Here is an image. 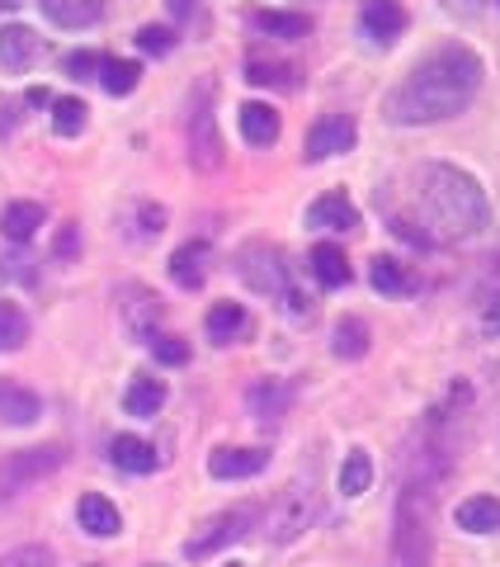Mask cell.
<instances>
[{
	"label": "cell",
	"mask_w": 500,
	"mask_h": 567,
	"mask_svg": "<svg viewBox=\"0 0 500 567\" xmlns=\"http://www.w3.org/2000/svg\"><path fill=\"white\" fill-rule=\"evenodd\" d=\"M477 85H481L477 52L454 43V48H439L425 62H416V71L387 95L383 114L392 123H439V118H454L468 110Z\"/></svg>",
	"instance_id": "6da1fadb"
},
{
	"label": "cell",
	"mask_w": 500,
	"mask_h": 567,
	"mask_svg": "<svg viewBox=\"0 0 500 567\" xmlns=\"http://www.w3.org/2000/svg\"><path fill=\"white\" fill-rule=\"evenodd\" d=\"M410 189H416V213H420L425 241H468L491 218L487 189H481L468 171H458L449 162L416 166Z\"/></svg>",
	"instance_id": "7a4b0ae2"
},
{
	"label": "cell",
	"mask_w": 500,
	"mask_h": 567,
	"mask_svg": "<svg viewBox=\"0 0 500 567\" xmlns=\"http://www.w3.org/2000/svg\"><path fill=\"white\" fill-rule=\"evenodd\" d=\"M66 464V450L62 445H39V450H14L0 458V502H10L14 492H24L29 483L58 473Z\"/></svg>",
	"instance_id": "3957f363"
},
{
	"label": "cell",
	"mask_w": 500,
	"mask_h": 567,
	"mask_svg": "<svg viewBox=\"0 0 500 567\" xmlns=\"http://www.w3.org/2000/svg\"><path fill=\"white\" fill-rule=\"evenodd\" d=\"M237 265H241V279L250 284V289L279 293V298H289V293H293V270H289V260H283L279 246H270V241H250L246 251L237 256Z\"/></svg>",
	"instance_id": "277c9868"
},
{
	"label": "cell",
	"mask_w": 500,
	"mask_h": 567,
	"mask_svg": "<svg viewBox=\"0 0 500 567\" xmlns=\"http://www.w3.org/2000/svg\"><path fill=\"white\" fill-rule=\"evenodd\" d=\"M312 516H316V492L312 487H283L274 496L270 516H264V529H270L274 544H293L302 529L312 525Z\"/></svg>",
	"instance_id": "5b68a950"
},
{
	"label": "cell",
	"mask_w": 500,
	"mask_h": 567,
	"mask_svg": "<svg viewBox=\"0 0 500 567\" xmlns=\"http://www.w3.org/2000/svg\"><path fill=\"white\" fill-rule=\"evenodd\" d=\"M256 525V511H222V516H212L208 525H199V535H189L185 539V558H212L218 548H227V544H237L246 529Z\"/></svg>",
	"instance_id": "8992f818"
},
{
	"label": "cell",
	"mask_w": 500,
	"mask_h": 567,
	"mask_svg": "<svg viewBox=\"0 0 500 567\" xmlns=\"http://www.w3.org/2000/svg\"><path fill=\"white\" fill-rule=\"evenodd\" d=\"M189 162L199 171L222 166V137H218V123H212V110H208V85L199 91V104H194V114H189Z\"/></svg>",
	"instance_id": "52a82bcc"
},
{
	"label": "cell",
	"mask_w": 500,
	"mask_h": 567,
	"mask_svg": "<svg viewBox=\"0 0 500 567\" xmlns=\"http://www.w3.org/2000/svg\"><path fill=\"white\" fill-rule=\"evenodd\" d=\"M354 118L345 114H326V118H316L312 128H308V162H326V156H345L354 152Z\"/></svg>",
	"instance_id": "ba28073f"
},
{
	"label": "cell",
	"mask_w": 500,
	"mask_h": 567,
	"mask_svg": "<svg viewBox=\"0 0 500 567\" xmlns=\"http://www.w3.org/2000/svg\"><path fill=\"white\" fill-rule=\"evenodd\" d=\"M360 29H364L378 48L397 43V39H402V29H406L402 0H364V6H360Z\"/></svg>",
	"instance_id": "9c48e42d"
},
{
	"label": "cell",
	"mask_w": 500,
	"mask_h": 567,
	"mask_svg": "<svg viewBox=\"0 0 500 567\" xmlns=\"http://www.w3.org/2000/svg\"><path fill=\"white\" fill-rule=\"evenodd\" d=\"M39 58H43V39L33 29H24V24L0 29V62H6V71H29Z\"/></svg>",
	"instance_id": "30bf717a"
},
{
	"label": "cell",
	"mask_w": 500,
	"mask_h": 567,
	"mask_svg": "<svg viewBox=\"0 0 500 567\" xmlns=\"http://www.w3.org/2000/svg\"><path fill=\"white\" fill-rule=\"evenodd\" d=\"M308 227H316V233H354V227H360V213H354V204L345 194H321V199H312V208H308Z\"/></svg>",
	"instance_id": "8fae6325"
},
{
	"label": "cell",
	"mask_w": 500,
	"mask_h": 567,
	"mask_svg": "<svg viewBox=\"0 0 500 567\" xmlns=\"http://www.w3.org/2000/svg\"><path fill=\"white\" fill-rule=\"evenodd\" d=\"M270 464L264 450H246V445H227V450H212L208 454V473L212 477H256Z\"/></svg>",
	"instance_id": "7c38bea8"
},
{
	"label": "cell",
	"mask_w": 500,
	"mask_h": 567,
	"mask_svg": "<svg viewBox=\"0 0 500 567\" xmlns=\"http://www.w3.org/2000/svg\"><path fill=\"white\" fill-rule=\"evenodd\" d=\"M76 516H81V529H85V535H95V539H114L118 529H123L118 506L110 502V496H100V492H85V496H81Z\"/></svg>",
	"instance_id": "4fadbf2b"
},
{
	"label": "cell",
	"mask_w": 500,
	"mask_h": 567,
	"mask_svg": "<svg viewBox=\"0 0 500 567\" xmlns=\"http://www.w3.org/2000/svg\"><path fill=\"white\" fill-rule=\"evenodd\" d=\"M43 412V402L33 388L24 383H14V379H0V421L6 425H33Z\"/></svg>",
	"instance_id": "5bb4252c"
},
{
	"label": "cell",
	"mask_w": 500,
	"mask_h": 567,
	"mask_svg": "<svg viewBox=\"0 0 500 567\" xmlns=\"http://www.w3.org/2000/svg\"><path fill=\"white\" fill-rule=\"evenodd\" d=\"M208 265H212L208 241H189L170 256V279L180 284V289H199V284L208 279Z\"/></svg>",
	"instance_id": "9a60e30c"
},
{
	"label": "cell",
	"mask_w": 500,
	"mask_h": 567,
	"mask_svg": "<svg viewBox=\"0 0 500 567\" xmlns=\"http://www.w3.org/2000/svg\"><path fill=\"white\" fill-rule=\"evenodd\" d=\"M454 520H458V529H468V535H496L500 529V502L496 496H468V502H458Z\"/></svg>",
	"instance_id": "2e32d148"
},
{
	"label": "cell",
	"mask_w": 500,
	"mask_h": 567,
	"mask_svg": "<svg viewBox=\"0 0 500 567\" xmlns=\"http://www.w3.org/2000/svg\"><path fill=\"white\" fill-rule=\"evenodd\" d=\"M250 412L264 416V421H279L283 412H289V402H293V388L283 383V379H260V383H250Z\"/></svg>",
	"instance_id": "e0dca14e"
},
{
	"label": "cell",
	"mask_w": 500,
	"mask_h": 567,
	"mask_svg": "<svg viewBox=\"0 0 500 567\" xmlns=\"http://www.w3.org/2000/svg\"><path fill=\"white\" fill-rule=\"evenodd\" d=\"M39 6H43L48 20L62 24V29H85L104 14V0H39Z\"/></svg>",
	"instance_id": "ac0fdd59"
},
{
	"label": "cell",
	"mask_w": 500,
	"mask_h": 567,
	"mask_svg": "<svg viewBox=\"0 0 500 567\" xmlns=\"http://www.w3.org/2000/svg\"><path fill=\"white\" fill-rule=\"evenodd\" d=\"M208 336L218 346H231V341H241V336L250 331V312L241 308V303H212V312H208Z\"/></svg>",
	"instance_id": "d6986e66"
},
{
	"label": "cell",
	"mask_w": 500,
	"mask_h": 567,
	"mask_svg": "<svg viewBox=\"0 0 500 567\" xmlns=\"http://www.w3.org/2000/svg\"><path fill=\"white\" fill-rule=\"evenodd\" d=\"M241 137L250 142V147H270V142L279 137V114L270 110V104H241Z\"/></svg>",
	"instance_id": "ffe728a7"
},
{
	"label": "cell",
	"mask_w": 500,
	"mask_h": 567,
	"mask_svg": "<svg viewBox=\"0 0 500 567\" xmlns=\"http://www.w3.org/2000/svg\"><path fill=\"white\" fill-rule=\"evenodd\" d=\"M110 458H114V468H123V473H152L160 464L156 450L147 445V440H137V435H118L110 445Z\"/></svg>",
	"instance_id": "44dd1931"
},
{
	"label": "cell",
	"mask_w": 500,
	"mask_h": 567,
	"mask_svg": "<svg viewBox=\"0 0 500 567\" xmlns=\"http://www.w3.org/2000/svg\"><path fill=\"white\" fill-rule=\"evenodd\" d=\"M312 275L326 284V289H345L350 284V260H345L341 246H331V241L312 246Z\"/></svg>",
	"instance_id": "7402d4cb"
},
{
	"label": "cell",
	"mask_w": 500,
	"mask_h": 567,
	"mask_svg": "<svg viewBox=\"0 0 500 567\" xmlns=\"http://www.w3.org/2000/svg\"><path fill=\"white\" fill-rule=\"evenodd\" d=\"M43 227V204L33 199H20L6 208V218H0V233H6L10 241H33V233Z\"/></svg>",
	"instance_id": "603a6c76"
},
{
	"label": "cell",
	"mask_w": 500,
	"mask_h": 567,
	"mask_svg": "<svg viewBox=\"0 0 500 567\" xmlns=\"http://www.w3.org/2000/svg\"><path fill=\"white\" fill-rule=\"evenodd\" d=\"M123 406H128V416H156L160 406H166V383L160 379H133V388L123 393Z\"/></svg>",
	"instance_id": "cb8c5ba5"
},
{
	"label": "cell",
	"mask_w": 500,
	"mask_h": 567,
	"mask_svg": "<svg viewBox=\"0 0 500 567\" xmlns=\"http://www.w3.org/2000/svg\"><path fill=\"white\" fill-rule=\"evenodd\" d=\"M110 95H133L137 81H142V66L137 62H123V58H100V76H95Z\"/></svg>",
	"instance_id": "d4e9b609"
},
{
	"label": "cell",
	"mask_w": 500,
	"mask_h": 567,
	"mask_svg": "<svg viewBox=\"0 0 500 567\" xmlns=\"http://www.w3.org/2000/svg\"><path fill=\"white\" fill-rule=\"evenodd\" d=\"M368 279H373V289H378V293H392V298H402V293L416 289V279H410L392 256H373Z\"/></svg>",
	"instance_id": "484cf974"
},
{
	"label": "cell",
	"mask_w": 500,
	"mask_h": 567,
	"mask_svg": "<svg viewBox=\"0 0 500 567\" xmlns=\"http://www.w3.org/2000/svg\"><path fill=\"white\" fill-rule=\"evenodd\" d=\"M128 327L137 336H156V322H160V298L147 293V289H128Z\"/></svg>",
	"instance_id": "4316f807"
},
{
	"label": "cell",
	"mask_w": 500,
	"mask_h": 567,
	"mask_svg": "<svg viewBox=\"0 0 500 567\" xmlns=\"http://www.w3.org/2000/svg\"><path fill=\"white\" fill-rule=\"evenodd\" d=\"M256 29H260V33H274V39H308V33H312V20H308V14L260 10V14H256Z\"/></svg>",
	"instance_id": "83f0119b"
},
{
	"label": "cell",
	"mask_w": 500,
	"mask_h": 567,
	"mask_svg": "<svg viewBox=\"0 0 500 567\" xmlns=\"http://www.w3.org/2000/svg\"><path fill=\"white\" fill-rule=\"evenodd\" d=\"M368 483H373V458L364 450H350L345 454V468H341V492L345 496H360V492H368Z\"/></svg>",
	"instance_id": "f1b7e54d"
},
{
	"label": "cell",
	"mask_w": 500,
	"mask_h": 567,
	"mask_svg": "<svg viewBox=\"0 0 500 567\" xmlns=\"http://www.w3.org/2000/svg\"><path fill=\"white\" fill-rule=\"evenodd\" d=\"M29 341V317L24 308H14L0 298V350H20Z\"/></svg>",
	"instance_id": "f546056e"
},
{
	"label": "cell",
	"mask_w": 500,
	"mask_h": 567,
	"mask_svg": "<svg viewBox=\"0 0 500 567\" xmlns=\"http://www.w3.org/2000/svg\"><path fill=\"white\" fill-rule=\"evenodd\" d=\"M52 133L58 137H81L85 133V104L81 100H58L52 104Z\"/></svg>",
	"instance_id": "4dcf8cb0"
},
{
	"label": "cell",
	"mask_w": 500,
	"mask_h": 567,
	"mask_svg": "<svg viewBox=\"0 0 500 567\" xmlns=\"http://www.w3.org/2000/svg\"><path fill=\"white\" fill-rule=\"evenodd\" d=\"M364 350H368V327L360 322V317H345V322L335 327V354H345V360H360Z\"/></svg>",
	"instance_id": "1f68e13d"
},
{
	"label": "cell",
	"mask_w": 500,
	"mask_h": 567,
	"mask_svg": "<svg viewBox=\"0 0 500 567\" xmlns=\"http://www.w3.org/2000/svg\"><path fill=\"white\" fill-rule=\"evenodd\" d=\"M246 81H256V85H293V71L289 66H279V62H246Z\"/></svg>",
	"instance_id": "d6a6232c"
},
{
	"label": "cell",
	"mask_w": 500,
	"mask_h": 567,
	"mask_svg": "<svg viewBox=\"0 0 500 567\" xmlns=\"http://www.w3.org/2000/svg\"><path fill=\"white\" fill-rule=\"evenodd\" d=\"M137 48L152 52V58H166V52L175 48V33L160 29V24H147V29H137Z\"/></svg>",
	"instance_id": "836d02e7"
},
{
	"label": "cell",
	"mask_w": 500,
	"mask_h": 567,
	"mask_svg": "<svg viewBox=\"0 0 500 567\" xmlns=\"http://www.w3.org/2000/svg\"><path fill=\"white\" fill-rule=\"evenodd\" d=\"M0 567H52V554L43 544H24V548H14V554L0 558Z\"/></svg>",
	"instance_id": "e575fe53"
},
{
	"label": "cell",
	"mask_w": 500,
	"mask_h": 567,
	"mask_svg": "<svg viewBox=\"0 0 500 567\" xmlns=\"http://www.w3.org/2000/svg\"><path fill=\"white\" fill-rule=\"evenodd\" d=\"M152 350H156L160 364H189V346L180 336H152Z\"/></svg>",
	"instance_id": "d590c367"
},
{
	"label": "cell",
	"mask_w": 500,
	"mask_h": 567,
	"mask_svg": "<svg viewBox=\"0 0 500 567\" xmlns=\"http://www.w3.org/2000/svg\"><path fill=\"white\" fill-rule=\"evenodd\" d=\"M66 71H71V76H81V81H91V76H100V58H91V52H76V58H66Z\"/></svg>",
	"instance_id": "8d00e7d4"
},
{
	"label": "cell",
	"mask_w": 500,
	"mask_h": 567,
	"mask_svg": "<svg viewBox=\"0 0 500 567\" xmlns=\"http://www.w3.org/2000/svg\"><path fill=\"white\" fill-rule=\"evenodd\" d=\"M66 251H76V233H66V237H58V256H66Z\"/></svg>",
	"instance_id": "74e56055"
},
{
	"label": "cell",
	"mask_w": 500,
	"mask_h": 567,
	"mask_svg": "<svg viewBox=\"0 0 500 567\" xmlns=\"http://www.w3.org/2000/svg\"><path fill=\"white\" fill-rule=\"evenodd\" d=\"M189 10H194V0H170V14H180V20H185Z\"/></svg>",
	"instance_id": "f35d334b"
},
{
	"label": "cell",
	"mask_w": 500,
	"mask_h": 567,
	"mask_svg": "<svg viewBox=\"0 0 500 567\" xmlns=\"http://www.w3.org/2000/svg\"><path fill=\"white\" fill-rule=\"evenodd\" d=\"M222 567H241V563H222Z\"/></svg>",
	"instance_id": "ab89813d"
},
{
	"label": "cell",
	"mask_w": 500,
	"mask_h": 567,
	"mask_svg": "<svg viewBox=\"0 0 500 567\" xmlns=\"http://www.w3.org/2000/svg\"><path fill=\"white\" fill-rule=\"evenodd\" d=\"M496 322H500V303H496Z\"/></svg>",
	"instance_id": "60d3db41"
},
{
	"label": "cell",
	"mask_w": 500,
	"mask_h": 567,
	"mask_svg": "<svg viewBox=\"0 0 500 567\" xmlns=\"http://www.w3.org/2000/svg\"><path fill=\"white\" fill-rule=\"evenodd\" d=\"M85 567H95V563H85Z\"/></svg>",
	"instance_id": "b9f144b4"
},
{
	"label": "cell",
	"mask_w": 500,
	"mask_h": 567,
	"mask_svg": "<svg viewBox=\"0 0 500 567\" xmlns=\"http://www.w3.org/2000/svg\"><path fill=\"white\" fill-rule=\"evenodd\" d=\"M152 567H156V563H152Z\"/></svg>",
	"instance_id": "7bdbcfd3"
}]
</instances>
